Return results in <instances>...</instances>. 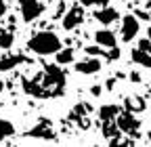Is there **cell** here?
<instances>
[{"mask_svg":"<svg viewBox=\"0 0 151 147\" xmlns=\"http://www.w3.org/2000/svg\"><path fill=\"white\" fill-rule=\"evenodd\" d=\"M23 90L36 99H52L61 97L65 90V71L57 65H44L34 78L23 80Z\"/></svg>","mask_w":151,"mask_h":147,"instance_id":"1","label":"cell"},{"mask_svg":"<svg viewBox=\"0 0 151 147\" xmlns=\"http://www.w3.org/2000/svg\"><path fill=\"white\" fill-rule=\"evenodd\" d=\"M27 48L36 55H55L61 48V40L55 32H38L36 36H32Z\"/></svg>","mask_w":151,"mask_h":147,"instance_id":"2","label":"cell"},{"mask_svg":"<svg viewBox=\"0 0 151 147\" xmlns=\"http://www.w3.org/2000/svg\"><path fill=\"white\" fill-rule=\"evenodd\" d=\"M116 124L120 128V133H128V135H134V137H137L139 128H141V120L132 112H120L116 116Z\"/></svg>","mask_w":151,"mask_h":147,"instance_id":"3","label":"cell"},{"mask_svg":"<svg viewBox=\"0 0 151 147\" xmlns=\"http://www.w3.org/2000/svg\"><path fill=\"white\" fill-rule=\"evenodd\" d=\"M82 21H84V9H82V6H78V4L69 6V9L63 13V17H61L63 30H67V32L76 30V27H78Z\"/></svg>","mask_w":151,"mask_h":147,"instance_id":"4","label":"cell"},{"mask_svg":"<svg viewBox=\"0 0 151 147\" xmlns=\"http://www.w3.org/2000/svg\"><path fill=\"white\" fill-rule=\"evenodd\" d=\"M19 9H21V19L27 21V23L36 21L38 17L42 15V11H44L40 0H21V2H19Z\"/></svg>","mask_w":151,"mask_h":147,"instance_id":"5","label":"cell"},{"mask_svg":"<svg viewBox=\"0 0 151 147\" xmlns=\"http://www.w3.org/2000/svg\"><path fill=\"white\" fill-rule=\"evenodd\" d=\"M139 30H141L139 19H137L134 15H126L124 19H122V30H120V34H122V40H124V42H132V40L137 38Z\"/></svg>","mask_w":151,"mask_h":147,"instance_id":"6","label":"cell"},{"mask_svg":"<svg viewBox=\"0 0 151 147\" xmlns=\"http://www.w3.org/2000/svg\"><path fill=\"white\" fill-rule=\"evenodd\" d=\"M27 137H34V139H55V130H52V126H50V122L46 120H40L34 128H29V130L25 133Z\"/></svg>","mask_w":151,"mask_h":147,"instance_id":"7","label":"cell"},{"mask_svg":"<svg viewBox=\"0 0 151 147\" xmlns=\"http://www.w3.org/2000/svg\"><path fill=\"white\" fill-rule=\"evenodd\" d=\"M101 67H103L101 59H97V57H92V55H90L88 59L78 61V65H76V71H80V74H86V76H90V74H99V71H101Z\"/></svg>","mask_w":151,"mask_h":147,"instance_id":"8","label":"cell"},{"mask_svg":"<svg viewBox=\"0 0 151 147\" xmlns=\"http://www.w3.org/2000/svg\"><path fill=\"white\" fill-rule=\"evenodd\" d=\"M118 17H120V13L116 9H111V6H103L99 11H94V19L99 23H103V25H111L113 21H118Z\"/></svg>","mask_w":151,"mask_h":147,"instance_id":"9","label":"cell"},{"mask_svg":"<svg viewBox=\"0 0 151 147\" xmlns=\"http://www.w3.org/2000/svg\"><path fill=\"white\" fill-rule=\"evenodd\" d=\"M94 40H97L99 46H105V48H111V46L118 44V38H116V34H113L111 30H99V32H94Z\"/></svg>","mask_w":151,"mask_h":147,"instance_id":"10","label":"cell"},{"mask_svg":"<svg viewBox=\"0 0 151 147\" xmlns=\"http://www.w3.org/2000/svg\"><path fill=\"white\" fill-rule=\"evenodd\" d=\"M25 61H27L25 55H6V57L0 59V71H11V69H15L17 65L25 63Z\"/></svg>","mask_w":151,"mask_h":147,"instance_id":"11","label":"cell"},{"mask_svg":"<svg viewBox=\"0 0 151 147\" xmlns=\"http://www.w3.org/2000/svg\"><path fill=\"white\" fill-rule=\"evenodd\" d=\"M130 59L134 61L137 65L145 67V69H151V53H147V50H143V48H139V46L130 53Z\"/></svg>","mask_w":151,"mask_h":147,"instance_id":"12","label":"cell"},{"mask_svg":"<svg viewBox=\"0 0 151 147\" xmlns=\"http://www.w3.org/2000/svg\"><path fill=\"white\" fill-rule=\"evenodd\" d=\"M122 112V107L120 105H103L99 109V118L101 122H107V120H116V116Z\"/></svg>","mask_w":151,"mask_h":147,"instance_id":"13","label":"cell"},{"mask_svg":"<svg viewBox=\"0 0 151 147\" xmlns=\"http://www.w3.org/2000/svg\"><path fill=\"white\" fill-rule=\"evenodd\" d=\"M57 55V63L59 65H67V63H73V48H59L55 53Z\"/></svg>","mask_w":151,"mask_h":147,"instance_id":"14","label":"cell"},{"mask_svg":"<svg viewBox=\"0 0 151 147\" xmlns=\"http://www.w3.org/2000/svg\"><path fill=\"white\" fill-rule=\"evenodd\" d=\"M13 135H15V126H13L9 120L0 118V141H4V139H9V137H13Z\"/></svg>","mask_w":151,"mask_h":147,"instance_id":"15","label":"cell"},{"mask_svg":"<svg viewBox=\"0 0 151 147\" xmlns=\"http://www.w3.org/2000/svg\"><path fill=\"white\" fill-rule=\"evenodd\" d=\"M15 42V36L11 32H0V48H11Z\"/></svg>","mask_w":151,"mask_h":147,"instance_id":"16","label":"cell"},{"mask_svg":"<svg viewBox=\"0 0 151 147\" xmlns=\"http://www.w3.org/2000/svg\"><path fill=\"white\" fill-rule=\"evenodd\" d=\"M82 6H103L107 4V0H80Z\"/></svg>","mask_w":151,"mask_h":147,"instance_id":"17","label":"cell"},{"mask_svg":"<svg viewBox=\"0 0 151 147\" xmlns=\"http://www.w3.org/2000/svg\"><path fill=\"white\" fill-rule=\"evenodd\" d=\"M107 59H109V61L120 59V48H118V46H111V50H109V55H107Z\"/></svg>","mask_w":151,"mask_h":147,"instance_id":"18","label":"cell"},{"mask_svg":"<svg viewBox=\"0 0 151 147\" xmlns=\"http://www.w3.org/2000/svg\"><path fill=\"white\" fill-rule=\"evenodd\" d=\"M86 53H88V55H92V57H97V55H101L103 50H101V46L97 44V46H86Z\"/></svg>","mask_w":151,"mask_h":147,"instance_id":"19","label":"cell"},{"mask_svg":"<svg viewBox=\"0 0 151 147\" xmlns=\"http://www.w3.org/2000/svg\"><path fill=\"white\" fill-rule=\"evenodd\" d=\"M139 48H143V50L151 53V38H147V40H141V42H139Z\"/></svg>","mask_w":151,"mask_h":147,"instance_id":"20","label":"cell"},{"mask_svg":"<svg viewBox=\"0 0 151 147\" xmlns=\"http://www.w3.org/2000/svg\"><path fill=\"white\" fill-rule=\"evenodd\" d=\"M63 13H65V2H61L59 6H57V13H55V19H61V17H63Z\"/></svg>","mask_w":151,"mask_h":147,"instance_id":"21","label":"cell"},{"mask_svg":"<svg viewBox=\"0 0 151 147\" xmlns=\"http://www.w3.org/2000/svg\"><path fill=\"white\" fill-rule=\"evenodd\" d=\"M4 15H6V2H4V0H0V19H2Z\"/></svg>","mask_w":151,"mask_h":147,"instance_id":"22","label":"cell"},{"mask_svg":"<svg viewBox=\"0 0 151 147\" xmlns=\"http://www.w3.org/2000/svg\"><path fill=\"white\" fill-rule=\"evenodd\" d=\"M90 95L92 97H99L101 95V86H90Z\"/></svg>","mask_w":151,"mask_h":147,"instance_id":"23","label":"cell"},{"mask_svg":"<svg viewBox=\"0 0 151 147\" xmlns=\"http://www.w3.org/2000/svg\"><path fill=\"white\" fill-rule=\"evenodd\" d=\"M130 80H132V82H141V74L132 71V74H130Z\"/></svg>","mask_w":151,"mask_h":147,"instance_id":"24","label":"cell"},{"mask_svg":"<svg viewBox=\"0 0 151 147\" xmlns=\"http://www.w3.org/2000/svg\"><path fill=\"white\" fill-rule=\"evenodd\" d=\"M2 88H4V82H2V80H0V93H2Z\"/></svg>","mask_w":151,"mask_h":147,"instance_id":"25","label":"cell"}]
</instances>
